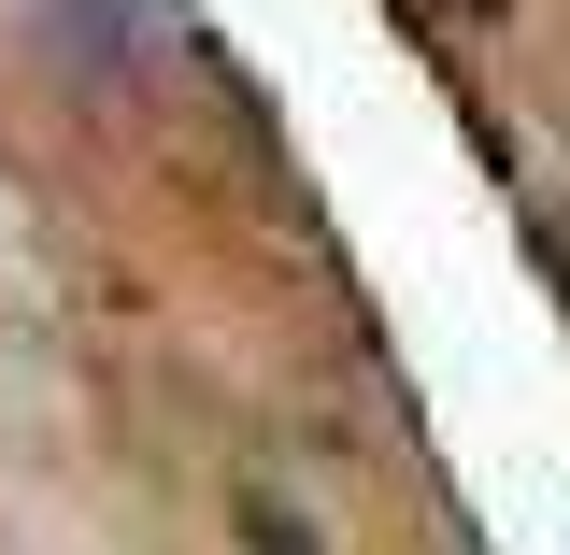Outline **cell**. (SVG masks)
I'll list each match as a JSON object with an SVG mask.
<instances>
[{"label": "cell", "mask_w": 570, "mask_h": 555, "mask_svg": "<svg viewBox=\"0 0 570 555\" xmlns=\"http://www.w3.org/2000/svg\"><path fill=\"white\" fill-rule=\"evenodd\" d=\"M43 29H58L71 58H100V71H129L157 29H186V0H43Z\"/></svg>", "instance_id": "obj_1"}]
</instances>
